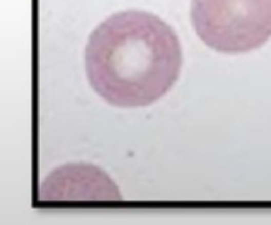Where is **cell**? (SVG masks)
<instances>
[{
    "label": "cell",
    "instance_id": "obj_2",
    "mask_svg": "<svg viewBox=\"0 0 271 225\" xmlns=\"http://www.w3.org/2000/svg\"><path fill=\"white\" fill-rule=\"evenodd\" d=\"M191 25L216 52H253L271 40V0H191Z\"/></svg>",
    "mask_w": 271,
    "mask_h": 225
},
{
    "label": "cell",
    "instance_id": "obj_1",
    "mask_svg": "<svg viewBox=\"0 0 271 225\" xmlns=\"http://www.w3.org/2000/svg\"><path fill=\"white\" fill-rule=\"evenodd\" d=\"M182 47L165 21L147 11H121L93 30L86 45L89 86L108 104L150 106L179 80Z\"/></svg>",
    "mask_w": 271,
    "mask_h": 225
},
{
    "label": "cell",
    "instance_id": "obj_3",
    "mask_svg": "<svg viewBox=\"0 0 271 225\" xmlns=\"http://www.w3.org/2000/svg\"><path fill=\"white\" fill-rule=\"evenodd\" d=\"M41 199H121V194L99 167L69 164L50 173L41 186Z\"/></svg>",
    "mask_w": 271,
    "mask_h": 225
}]
</instances>
